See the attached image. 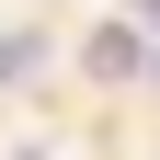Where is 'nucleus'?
I'll use <instances>...</instances> for the list:
<instances>
[{"label": "nucleus", "mask_w": 160, "mask_h": 160, "mask_svg": "<svg viewBox=\"0 0 160 160\" xmlns=\"http://www.w3.org/2000/svg\"><path fill=\"white\" fill-rule=\"evenodd\" d=\"M137 12H149V23H160V0H137Z\"/></svg>", "instance_id": "7ed1b4c3"}, {"label": "nucleus", "mask_w": 160, "mask_h": 160, "mask_svg": "<svg viewBox=\"0 0 160 160\" xmlns=\"http://www.w3.org/2000/svg\"><path fill=\"white\" fill-rule=\"evenodd\" d=\"M80 57H92V69H103V80H137V69H149L160 46H137L126 23H92V46H80Z\"/></svg>", "instance_id": "f257e3e1"}, {"label": "nucleus", "mask_w": 160, "mask_h": 160, "mask_svg": "<svg viewBox=\"0 0 160 160\" xmlns=\"http://www.w3.org/2000/svg\"><path fill=\"white\" fill-rule=\"evenodd\" d=\"M34 69H46V46H34V23H12L0 34V80H34Z\"/></svg>", "instance_id": "f03ea898"}, {"label": "nucleus", "mask_w": 160, "mask_h": 160, "mask_svg": "<svg viewBox=\"0 0 160 160\" xmlns=\"http://www.w3.org/2000/svg\"><path fill=\"white\" fill-rule=\"evenodd\" d=\"M149 69H160V57H149Z\"/></svg>", "instance_id": "20e7f679"}]
</instances>
